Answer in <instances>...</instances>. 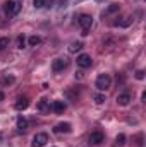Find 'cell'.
Returning <instances> with one entry per match:
<instances>
[{"label": "cell", "instance_id": "cell-25", "mask_svg": "<svg viewBox=\"0 0 146 147\" xmlns=\"http://www.w3.org/2000/svg\"><path fill=\"white\" fill-rule=\"evenodd\" d=\"M88 31H89V29H83V33H81V34H83V36H88V34H89Z\"/></svg>", "mask_w": 146, "mask_h": 147}, {"label": "cell", "instance_id": "cell-2", "mask_svg": "<svg viewBox=\"0 0 146 147\" xmlns=\"http://www.w3.org/2000/svg\"><path fill=\"white\" fill-rule=\"evenodd\" d=\"M19 7H21V5H19L17 2H14V0H7V2L2 5L5 16H14V14H17V12H19Z\"/></svg>", "mask_w": 146, "mask_h": 147}, {"label": "cell", "instance_id": "cell-22", "mask_svg": "<svg viewBox=\"0 0 146 147\" xmlns=\"http://www.w3.org/2000/svg\"><path fill=\"white\" fill-rule=\"evenodd\" d=\"M33 5H35V9H41L45 5V0H33Z\"/></svg>", "mask_w": 146, "mask_h": 147}, {"label": "cell", "instance_id": "cell-8", "mask_svg": "<svg viewBox=\"0 0 146 147\" xmlns=\"http://www.w3.org/2000/svg\"><path fill=\"white\" fill-rule=\"evenodd\" d=\"M103 140H105V135H103L102 132H93V134L89 135V142L95 144V146H100Z\"/></svg>", "mask_w": 146, "mask_h": 147}, {"label": "cell", "instance_id": "cell-21", "mask_svg": "<svg viewBox=\"0 0 146 147\" xmlns=\"http://www.w3.org/2000/svg\"><path fill=\"white\" fill-rule=\"evenodd\" d=\"M24 45H26V39H24V36H17V48H24Z\"/></svg>", "mask_w": 146, "mask_h": 147}, {"label": "cell", "instance_id": "cell-4", "mask_svg": "<svg viewBox=\"0 0 146 147\" xmlns=\"http://www.w3.org/2000/svg\"><path fill=\"white\" fill-rule=\"evenodd\" d=\"M77 67H81V69H88V67H91V57L89 55H86V53H81V55H77Z\"/></svg>", "mask_w": 146, "mask_h": 147}, {"label": "cell", "instance_id": "cell-26", "mask_svg": "<svg viewBox=\"0 0 146 147\" xmlns=\"http://www.w3.org/2000/svg\"><path fill=\"white\" fill-rule=\"evenodd\" d=\"M3 98H5V96H3V92H0V101H3Z\"/></svg>", "mask_w": 146, "mask_h": 147}, {"label": "cell", "instance_id": "cell-15", "mask_svg": "<svg viewBox=\"0 0 146 147\" xmlns=\"http://www.w3.org/2000/svg\"><path fill=\"white\" fill-rule=\"evenodd\" d=\"M83 48V45L79 43V41H74V43H71V46H69V51L71 53H76V51H79Z\"/></svg>", "mask_w": 146, "mask_h": 147}, {"label": "cell", "instance_id": "cell-12", "mask_svg": "<svg viewBox=\"0 0 146 147\" xmlns=\"http://www.w3.org/2000/svg\"><path fill=\"white\" fill-rule=\"evenodd\" d=\"M113 24H115V26H119V28H129V26L132 24V17H122V19L115 21Z\"/></svg>", "mask_w": 146, "mask_h": 147}, {"label": "cell", "instance_id": "cell-5", "mask_svg": "<svg viewBox=\"0 0 146 147\" xmlns=\"http://www.w3.org/2000/svg\"><path fill=\"white\" fill-rule=\"evenodd\" d=\"M46 142H48V135L46 134H36L33 137L31 147H43V146H46Z\"/></svg>", "mask_w": 146, "mask_h": 147}, {"label": "cell", "instance_id": "cell-18", "mask_svg": "<svg viewBox=\"0 0 146 147\" xmlns=\"http://www.w3.org/2000/svg\"><path fill=\"white\" fill-rule=\"evenodd\" d=\"M119 9H120L119 3H110L107 7V14H115V12H119Z\"/></svg>", "mask_w": 146, "mask_h": 147}, {"label": "cell", "instance_id": "cell-6", "mask_svg": "<svg viewBox=\"0 0 146 147\" xmlns=\"http://www.w3.org/2000/svg\"><path fill=\"white\" fill-rule=\"evenodd\" d=\"M65 65H67V62H65L64 58H55L53 63H52V70H53V72H62V70L65 69Z\"/></svg>", "mask_w": 146, "mask_h": 147}, {"label": "cell", "instance_id": "cell-14", "mask_svg": "<svg viewBox=\"0 0 146 147\" xmlns=\"http://www.w3.org/2000/svg\"><path fill=\"white\" fill-rule=\"evenodd\" d=\"M50 105H48V99H41L40 103H38V110L41 111V113H46V111H50Z\"/></svg>", "mask_w": 146, "mask_h": 147}, {"label": "cell", "instance_id": "cell-20", "mask_svg": "<svg viewBox=\"0 0 146 147\" xmlns=\"http://www.w3.org/2000/svg\"><path fill=\"white\" fill-rule=\"evenodd\" d=\"M9 46V38H0V51Z\"/></svg>", "mask_w": 146, "mask_h": 147}, {"label": "cell", "instance_id": "cell-1", "mask_svg": "<svg viewBox=\"0 0 146 147\" xmlns=\"http://www.w3.org/2000/svg\"><path fill=\"white\" fill-rule=\"evenodd\" d=\"M110 86H112V79L108 74H100L96 77V89L98 91H107Z\"/></svg>", "mask_w": 146, "mask_h": 147}, {"label": "cell", "instance_id": "cell-23", "mask_svg": "<svg viewBox=\"0 0 146 147\" xmlns=\"http://www.w3.org/2000/svg\"><path fill=\"white\" fill-rule=\"evenodd\" d=\"M136 79H138V80H143V79H145V70H138V72H136Z\"/></svg>", "mask_w": 146, "mask_h": 147}, {"label": "cell", "instance_id": "cell-9", "mask_svg": "<svg viewBox=\"0 0 146 147\" xmlns=\"http://www.w3.org/2000/svg\"><path fill=\"white\" fill-rule=\"evenodd\" d=\"M129 103H131V94L124 92V94H119L117 96V105L119 106H127Z\"/></svg>", "mask_w": 146, "mask_h": 147}, {"label": "cell", "instance_id": "cell-11", "mask_svg": "<svg viewBox=\"0 0 146 147\" xmlns=\"http://www.w3.org/2000/svg\"><path fill=\"white\" fill-rule=\"evenodd\" d=\"M28 106H29V101H28V98H19V99L16 101V110H17V111L26 110Z\"/></svg>", "mask_w": 146, "mask_h": 147}, {"label": "cell", "instance_id": "cell-17", "mask_svg": "<svg viewBox=\"0 0 146 147\" xmlns=\"http://www.w3.org/2000/svg\"><path fill=\"white\" fill-rule=\"evenodd\" d=\"M28 43H29V46H38V45L41 43V38L35 34V36H31L29 39H28Z\"/></svg>", "mask_w": 146, "mask_h": 147}, {"label": "cell", "instance_id": "cell-13", "mask_svg": "<svg viewBox=\"0 0 146 147\" xmlns=\"http://www.w3.org/2000/svg\"><path fill=\"white\" fill-rule=\"evenodd\" d=\"M17 128H19V132H24L28 128V120L24 116H19L17 118Z\"/></svg>", "mask_w": 146, "mask_h": 147}, {"label": "cell", "instance_id": "cell-16", "mask_svg": "<svg viewBox=\"0 0 146 147\" xmlns=\"http://www.w3.org/2000/svg\"><path fill=\"white\" fill-rule=\"evenodd\" d=\"M124 144H126V135H124V134H119V135L115 137V146L122 147Z\"/></svg>", "mask_w": 146, "mask_h": 147}, {"label": "cell", "instance_id": "cell-7", "mask_svg": "<svg viewBox=\"0 0 146 147\" xmlns=\"http://www.w3.org/2000/svg\"><path fill=\"white\" fill-rule=\"evenodd\" d=\"M71 130H72V127H71V123H67V121L59 123V125L53 128V132H55V134H69Z\"/></svg>", "mask_w": 146, "mask_h": 147}, {"label": "cell", "instance_id": "cell-19", "mask_svg": "<svg viewBox=\"0 0 146 147\" xmlns=\"http://www.w3.org/2000/svg\"><path fill=\"white\" fill-rule=\"evenodd\" d=\"M93 99H95V103H96V105H102V103H105V94L98 92V94H95V96H93Z\"/></svg>", "mask_w": 146, "mask_h": 147}, {"label": "cell", "instance_id": "cell-3", "mask_svg": "<svg viewBox=\"0 0 146 147\" xmlns=\"http://www.w3.org/2000/svg\"><path fill=\"white\" fill-rule=\"evenodd\" d=\"M77 22H79V26H81L83 29H89V28L93 26V17H91L89 14H81L79 19H77Z\"/></svg>", "mask_w": 146, "mask_h": 147}, {"label": "cell", "instance_id": "cell-27", "mask_svg": "<svg viewBox=\"0 0 146 147\" xmlns=\"http://www.w3.org/2000/svg\"><path fill=\"white\" fill-rule=\"evenodd\" d=\"M0 139H2V135H0Z\"/></svg>", "mask_w": 146, "mask_h": 147}, {"label": "cell", "instance_id": "cell-24", "mask_svg": "<svg viewBox=\"0 0 146 147\" xmlns=\"http://www.w3.org/2000/svg\"><path fill=\"white\" fill-rule=\"evenodd\" d=\"M14 82V77H5L3 79V84H12Z\"/></svg>", "mask_w": 146, "mask_h": 147}, {"label": "cell", "instance_id": "cell-10", "mask_svg": "<svg viewBox=\"0 0 146 147\" xmlns=\"http://www.w3.org/2000/svg\"><path fill=\"white\" fill-rule=\"evenodd\" d=\"M65 108H67V105L64 101H53V105H52V110L55 111L57 115H62L65 111Z\"/></svg>", "mask_w": 146, "mask_h": 147}]
</instances>
